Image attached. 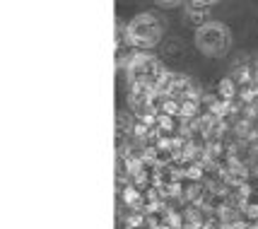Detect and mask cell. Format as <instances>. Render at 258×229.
Instances as JSON below:
<instances>
[{"instance_id": "obj_1", "label": "cell", "mask_w": 258, "mask_h": 229, "mask_svg": "<svg viewBox=\"0 0 258 229\" xmlns=\"http://www.w3.org/2000/svg\"><path fill=\"white\" fill-rule=\"evenodd\" d=\"M167 22L157 12H140L125 24V41L135 51H150L164 39Z\"/></svg>"}, {"instance_id": "obj_2", "label": "cell", "mask_w": 258, "mask_h": 229, "mask_svg": "<svg viewBox=\"0 0 258 229\" xmlns=\"http://www.w3.org/2000/svg\"><path fill=\"white\" fill-rule=\"evenodd\" d=\"M125 75H128L131 85L147 87V90H159V85H162L164 75H167V68L162 65L159 58L143 51V53H135L131 58V63L125 65Z\"/></svg>"}, {"instance_id": "obj_3", "label": "cell", "mask_w": 258, "mask_h": 229, "mask_svg": "<svg viewBox=\"0 0 258 229\" xmlns=\"http://www.w3.org/2000/svg\"><path fill=\"white\" fill-rule=\"evenodd\" d=\"M229 46H232V32L222 22L210 20V22H205L203 27L196 29V48L203 56H225L229 51Z\"/></svg>"}, {"instance_id": "obj_4", "label": "cell", "mask_w": 258, "mask_h": 229, "mask_svg": "<svg viewBox=\"0 0 258 229\" xmlns=\"http://www.w3.org/2000/svg\"><path fill=\"white\" fill-rule=\"evenodd\" d=\"M208 15H210V5H198V3H188V5H186V10H183L186 22L196 24V27H203L205 22H210V20H208Z\"/></svg>"}, {"instance_id": "obj_5", "label": "cell", "mask_w": 258, "mask_h": 229, "mask_svg": "<svg viewBox=\"0 0 258 229\" xmlns=\"http://www.w3.org/2000/svg\"><path fill=\"white\" fill-rule=\"evenodd\" d=\"M234 94H236V80L234 78H225V80L220 82V97L229 99V97H234Z\"/></svg>"}, {"instance_id": "obj_6", "label": "cell", "mask_w": 258, "mask_h": 229, "mask_svg": "<svg viewBox=\"0 0 258 229\" xmlns=\"http://www.w3.org/2000/svg\"><path fill=\"white\" fill-rule=\"evenodd\" d=\"M157 5H162V8H174V5H179L181 0H155Z\"/></svg>"}, {"instance_id": "obj_7", "label": "cell", "mask_w": 258, "mask_h": 229, "mask_svg": "<svg viewBox=\"0 0 258 229\" xmlns=\"http://www.w3.org/2000/svg\"><path fill=\"white\" fill-rule=\"evenodd\" d=\"M188 3H198V5H210L213 8L215 3H220V0H188Z\"/></svg>"}]
</instances>
